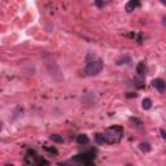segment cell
I'll list each match as a JSON object with an SVG mask.
<instances>
[{
  "instance_id": "e0dca14e",
  "label": "cell",
  "mask_w": 166,
  "mask_h": 166,
  "mask_svg": "<svg viewBox=\"0 0 166 166\" xmlns=\"http://www.w3.org/2000/svg\"><path fill=\"white\" fill-rule=\"evenodd\" d=\"M130 121H131L132 123H139V124H142V121L138 120V118H134V117H132V118H130Z\"/></svg>"
},
{
  "instance_id": "2e32d148",
  "label": "cell",
  "mask_w": 166,
  "mask_h": 166,
  "mask_svg": "<svg viewBox=\"0 0 166 166\" xmlns=\"http://www.w3.org/2000/svg\"><path fill=\"white\" fill-rule=\"evenodd\" d=\"M43 148L46 149V151L51 152V153H53V154H57V151H56V149H55V148H51V147H47V145H44Z\"/></svg>"
},
{
  "instance_id": "ba28073f",
  "label": "cell",
  "mask_w": 166,
  "mask_h": 166,
  "mask_svg": "<svg viewBox=\"0 0 166 166\" xmlns=\"http://www.w3.org/2000/svg\"><path fill=\"white\" fill-rule=\"evenodd\" d=\"M88 136L86 134H79L78 136H77V143H78L79 145H83V144H87L88 143Z\"/></svg>"
},
{
  "instance_id": "ffe728a7",
  "label": "cell",
  "mask_w": 166,
  "mask_h": 166,
  "mask_svg": "<svg viewBox=\"0 0 166 166\" xmlns=\"http://www.w3.org/2000/svg\"><path fill=\"white\" fill-rule=\"evenodd\" d=\"M160 1H161L164 5H166V0H160Z\"/></svg>"
},
{
  "instance_id": "9c48e42d",
  "label": "cell",
  "mask_w": 166,
  "mask_h": 166,
  "mask_svg": "<svg viewBox=\"0 0 166 166\" xmlns=\"http://www.w3.org/2000/svg\"><path fill=\"white\" fill-rule=\"evenodd\" d=\"M139 149L143 152V153H148V152H151L152 147H151V144H149V143L143 142V143H140V144H139Z\"/></svg>"
},
{
  "instance_id": "7a4b0ae2",
  "label": "cell",
  "mask_w": 166,
  "mask_h": 166,
  "mask_svg": "<svg viewBox=\"0 0 166 166\" xmlns=\"http://www.w3.org/2000/svg\"><path fill=\"white\" fill-rule=\"evenodd\" d=\"M104 68V62L101 61L100 59H91L88 60L87 64H86V68H84V73L86 75H96L99 74Z\"/></svg>"
},
{
  "instance_id": "4fadbf2b",
  "label": "cell",
  "mask_w": 166,
  "mask_h": 166,
  "mask_svg": "<svg viewBox=\"0 0 166 166\" xmlns=\"http://www.w3.org/2000/svg\"><path fill=\"white\" fill-rule=\"evenodd\" d=\"M49 139H51L52 142H55V143H62V142H64L62 136H60V135H56V134H52L51 136H49Z\"/></svg>"
},
{
  "instance_id": "3957f363",
  "label": "cell",
  "mask_w": 166,
  "mask_h": 166,
  "mask_svg": "<svg viewBox=\"0 0 166 166\" xmlns=\"http://www.w3.org/2000/svg\"><path fill=\"white\" fill-rule=\"evenodd\" d=\"M95 154H96L95 149H90L87 152H83V153L74 156L71 158V162H77V164H81V165H92L96 157Z\"/></svg>"
},
{
  "instance_id": "5bb4252c",
  "label": "cell",
  "mask_w": 166,
  "mask_h": 166,
  "mask_svg": "<svg viewBox=\"0 0 166 166\" xmlns=\"http://www.w3.org/2000/svg\"><path fill=\"white\" fill-rule=\"evenodd\" d=\"M95 140H96L98 144H105V143H104V138H103V135H101V134H96Z\"/></svg>"
},
{
  "instance_id": "5b68a950",
  "label": "cell",
  "mask_w": 166,
  "mask_h": 166,
  "mask_svg": "<svg viewBox=\"0 0 166 166\" xmlns=\"http://www.w3.org/2000/svg\"><path fill=\"white\" fill-rule=\"evenodd\" d=\"M152 86H153V88H156L157 91H158L160 93L165 92V87H166V83L164 79L161 78H157V79H153L152 81Z\"/></svg>"
},
{
  "instance_id": "277c9868",
  "label": "cell",
  "mask_w": 166,
  "mask_h": 166,
  "mask_svg": "<svg viewBox=\"0 0 166 166\" xmlns=\"http://www.w3.org/2000/svg\"><path fill=\"white\" fill-rule=\"evenodd\" d=\"M25 162L29 165H48V161L42 158L40 156H38L35 153V151H33V149L27 151L26 156H25Z\"/></svg>"
},
{
  "instance_id": "8fae6325",
  "label": "cell",
  "mask_w": 166,
  "mask_h": 166,
  "mask_svg": "<svg viewBox=\"0 0 166 166\" xmlns=\"http://www.w3.org/2000/svg\"><path fill=\"white\" fill-rule=\"evenodd\" d=\"M131 61V57L130 56H122L121 59L117 60V65H123V64H129Z\"/></svg>"
},
{
  "instance_id": "ac0fdd59",
  "label": "cell",
  "mask_w": 166,
  "mask_h": 166,
  "mask_svg": "<svg viewBox=\"0 0 166 166\" xmlns=\"http://www.w3.org/2000/svg\"><path fill=\"white\" fill-rule=\"evenodd\" d=\"M126 96H127V98H136V93H134V92H127Z\"/></svg>"
},
{
  "instance_id": "44dd1931",
  "label": "cell",
  "mask_w": 166,
  "mask_h": 166,
  "mask_svg": "<svg viewBox=\"0 0 166 166\" xmlns=\"http://www.w3.org/2000/svg\"><path fill=\"white\" fill-rule=\"evenodd\" d=\"M0 131H1V123H0Z\"/></svg>"
},
{
  "instance_id": "8992f818",
  "label": "cell",
  "mask_w": 166,
  "mask_h": 166,
  "mask_svg": "<svg viewBox=\"0 0 166 166\" xmlns=\"http://www.w3.org/2000/svg\"><path fill=\"white\" fill-rule=\"evenodd\" d=\"M139 5H140V1H139V0H130V1L126 4L124 9H126L127 12H132V10H135V8H138Z\"/></svg>"
},
{
  "instance_id": "d6986e66",
  "label": "cell",
  "mask_w": 166,
  "mask_h": 166,
  "mask_svg": "<svg viewBox=\"0 0 166 166\" xmlns=\"http://www.w3.org/2000/svg\"><path fill=\"white\" fill-rule=\"evenodd\" d=\"M161 136L164 138V139H166V132H165L164 129H161Z\"/></svg>"
},
{
  "instance_id": "9a60e30c",
  "label": "cell",
  "mask_w": 166,
  "mask_h": 166,
  "mask_svg": "<svg viewBox=\"0 0 166 166\" xmlns=\"http://www.w3.org/2000/svg\"><path fill=\"white\" fill-rule=\"evenodd\" d=\"M95 4H96V7L98 8H104L105 1L104 0H95Z\"/></svg>"
},
{
  "instance_id": "30bf717a",
  "label": "cell",
  "mask_w": 166,
  "mask_h": 166,
  "mask_svg": "<svg viewBox=\"0 0 166 166\" xmlns=\"http://www.w3.org/2000/svg\"><path fill=\"white\" fill-rule=\"evenodd\" d=\"M134 84L138 88H144L145 83H144V79H143V77H136V78L134 79Z\"/></svg>"
},
{
  "instance_id": "7c38bea8",
  "label": "cell",
  "mask_w": 166,
  "mask_h": 166,
  "mask_svg": "<svg viewBox=\"0 0 166 166\" xmlns=\"http://www.w3.org/2000/svg\"><path fill=\"white\" fill-rule=\"evenodd\" d=\"M142 107H143V109H145V110L151 109V107H152L151 99H144V100H143V103H142Z\"/></svg>"
},
{
  "instance_id": "52a82bcc",
  "label": "cell",
  "mask_w": 166,
  "mask_h": 166,
  "mask_svg": "<svg viewBox=\"0 0 166 166\" xmlns=\"http://www.w3.org/2000/svg\"><path fill=\"white\" fill-rule=\"evenodd\" d=\"M136 71L140 77H143L144 74L147 73V66H145V62H139L136 66Z\"/></svg>"
},
{
  "instance_id": "6da1fadb",
  "label": "cell",
  "mask_w": 166,
  "mask_h": 166,
  "mask_svg": "<svg viewBox=\"0 0 166 166\" xmlns=\"http://www.w3.org/2000/svg\"><path fill=\"white\" fill-rule=\"evenodd\" d=\"M104 138V143H108V144H114V143H118L123 136V130L122 127L120 126H113L109 127L107 131H104L103 134Z\"/></svg>"
}]
</instances>
